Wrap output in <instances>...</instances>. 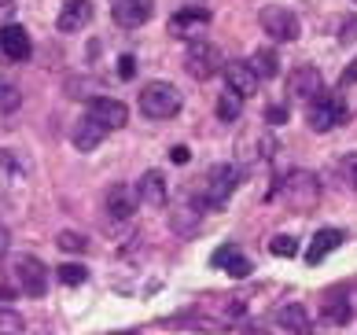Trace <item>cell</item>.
I'll use <instances>...</instances> for the list:
<instances>
[{"label": "cell", "mask_w": 357, "mask_h": 335, "mask_svg": "<svg viewBox=\"0 0 357 335\" xmlns=\"http://www.w3.org/2000/svg\"><path fill=\"white\" fill-rule=\"evenodd\" d=\"M284 199L291 203V210H298V214L317 210L321 207V181H317V173L291 170L287 181H284Z\"/></svg>", "instance_id": "6da1fadb"}, {"label": "cell", "mask_w": 357, "mask_h": 335, "mask_svg": "<svg viewBox=\"0 0 357 335\" xmlns=\"http://www.w3.org/2000/svg\"><path fill=\"white\" fill-rule=\"evenodd\" d=\"M140 111L144 118H155V122H166L181 111V92L166 82H151L148 89H140Z\"/></svg>", "instance_id": "7a4b0ae2"}, {"label": "cell", "mask_w": 357, "mask_h": 335, "mask_svg": "<svg viewBox=\"0 0 357 335\" xmlns=\"http://www.w3.org/2000/svg\"><path fill=\"white\" fill-rule=\"evenodd\" d=\"M306 122L313 133H328L347 122V103H342L339 96H332V92H317V96L310 100V111H306Z\"/></svg>", "instance_id": "3957f363"}, {"label": "cell", "mask_w": 357, "mask_h": 335, "mask_svg": "<svg viewBox=\"0 0 357 335\" xmlns=\"http://www.w3.org/2000/svg\"><path fill=\"white\" fill-rule=\"evenodd\" d=\"M258 22H261V30H266L273 41H298V34H302V22L298 15L291 8H280V4H269V8H261L258 11Z\"/></svg>", "instance_id": "277c9868"}, {"label": "cell", "mask_w": 357, "mask_h": 335, "mask_svg": "<svg viewBox=\"0 0 357 335\" xmlns=\"http://www.w3.org/2000/svg\"><path fill=\"white\" fill-rule=\"evenodd\" d=\"M15 280H19V288L22 295H30V299H41V295L48 291V269H45V262L41 258H33V254H22V258H15Z\"/></svg>", "instance_id": "5b68a950"}, {"label": "cell", "mask_w": 357, "mask_h": 335, "mask_svg": "<svg viewBox=\"0 0 357 335\" xmlns=\"http://www.w3.org/2000/svg\"><path fill=\"white\" fill-rule=\"evenodd\" d=\"M184 70H188L195 82H206L221 70V52L206 41H192L188 45V56H184Z\"/></svg>", "instance_id": "8992f818"}, {"label": "cell", "mask_w": 357, "mask_h": 335, "mask_svg": "<svg viewBox=\"0 0 357 335\" xmlns=\"http://www.w3.org/2000/svg\"><path fill=\"white\" fill-rule=\"evenodd\" d=\"M236 184H240V170H236L232 163H221V166H214V170H210L203 199H206L210 207H221L225 199H229V195L236 192Z\"/></svg>", "instance_id": "52a82bcc"}, {"label": "cell", "mask_w": 357, "mask_h": 335, "mask_svg": "<svg viewBox=\"0 0 357 335\" xmlns=\"http://www.w3.org/2000/svg\"><path fill=\"white\" fill-rule=\"evenodd\" d=\"M210 26V11L206 8H184L169 19V34L184 37V41H203V30Z\"/></svg>", "instance_id": "ba28073f"}, {"label": "cell", "mask_w": 357, "mask_h": 335, "mask_svg": "<svg viewBox=\"0 0 357 335\" xmlns=\"http://www.w3.org/2000/svg\"><path fill=\"white\" fill-rule=\"evenodd\" d=\"M30 34L22 30V26L15 22H8V26H0V59H8V63H22V59H30Z\"/></svg>", "instance_id": "9c48e42d"}, {"label": "cell", "mask_w": 357, "mask_h": 335, "mask_svg": "<svg viewBox=\"0 0 357 335\" xmlns=\"http://www.w3.org/2000/svg\"><path fill=\"white\" fill-rule=\"evenodd\" d=\"M89 118H96V122L103 129H122L129 122V107L122 100H111V96H96V100H89Z\"/></svg>", "instance_id": "30bf717a"}, {"label": "cell", "mask_w": 357, "mask_h": 335, "mask_svg": "<svg viewBox=\"0 0 357 335\" xmlns=\"http://www.w3.org/2000/svg\"><path fill=\"white\" fill-rule=\"evenodd\" d=\"M317 92H324V77H321L317 66H298V70L287 77V96L291 100H306L310 103Z\"/></svg>", "instance_id": "8fae6325"}, {"label": "cell", "mask_w": 357, "mask_h": 335, "mask_svg": "<svg viewBox=\"0 0 357 335\" xmlns=\"http://www.w3.org/2000/svg\"><path fill=\"white\" fill-rule=\"evenodd\" d=\"M225 85H229V92H236L240 100H247L258 92V74L250 70V63L232 59V63H225Z\"/></svg>", "instance_id": "7c38bea8"}, {"label": "cell", "mask_w": 357, "mask_h": 335, "mask_svg": "<svg viewBox=\"0 0 357 335\" xmlns=\"http://www.w3.org/2000/svg\"><path fill=\"white\" fill-rule=\"evenodd\" d=\"M111 19L122 30H137L151 19V0H114L111 4Z\"/></svg>", "instance_id": "4fadbf2b"}, {"label": "cell", "mask_w": 357, "mask_h": 335, "mask_svg": "<svg viewBox=\"0 0 357 335\" xmlns=\"http://www.w3.org/2000/svg\"><path fill=\"white\" fill-rule=\"evenodd\" d=\"M137 199H140V207H166V177L158 170H148L144 177L137 181Z\"/></svg>", "instance_id": "5bb4252c"}, {"label": "cell", "mask_w": 357, "mask_h": 335, "mask_svg": "<svg viewBox=\"0 0 357 335\" xmlns=\"http://www.w3.org/2000/svg\"><path fill=\"white\" fill-rule=\"evenodd\" d=\"M89 19H92V4H89V0H67V4L59 8L56 26L63 34H77L82 26H89Z\"/></svg>", "instance_id": "9a60e30c"}, {"label": "cell", "mask_w": 357, "mask_h": 335, "mask_svg": "<svg viewBox=\"0 0 357 335\" xmlns=\"http://www.w3.org/2000/svg\"><path fill=\"white\" fill-rule=\"evenodd\" d=\"M342 239H347V232H342V229H321V232H313L310 251H306V262L310 265H321V258H328L335 247H342Z\"/></svg>", "instance_id": "2e32d148"}, {"label": "cell", "mask_w": 357, "mask_h": 335, "mask_svg": "<svg viewBox=\"0 0 357 335\" xmlns=\"http://www.w3.org/2000/svg\"><path fill=\"white\" fill-rule=\"evenodd\" d=\"M276 325H280L287 335H310V313H306V306H298V302H287L276 310Z\"/></svg>", "instance_id": "e0dca14e"}, {"label": "cell", "mask_w": 357, "mask_h": 335, "mask_svg": "<svg viewBox=\"0 0 357 335\" xmlns=\"http://www.w3.org/2000/svg\"><path fill=\"white\" fill-rule=\"evenodd\" d=\"M140 207L137 199V188H129V184H114V188L107 192V214L111 218H133V210Z\"/></svg>", "instance_id": "ac0fdd59"}, {"label": "cell", "mask_w": 357, "mask_h": 335, "mask_svg": "<svg viewBox=\"0 0 357 335\" xmlns=\"http://www.w3.org/2000/svg\"><path fill=\"white\" fill-rule=\"evenodd\" d=\"M103 137H107V129H103L96 118H89V114L74 126V147H77V151H92V147H100Z\"/></svg>", "instance_id": "d6986e66"}, {"label": "cell", "mask_w": 357, "mask_h": 335, "mask_svg": "<svg viewBox=\"0 0 357 335\" xmlns=\"http://www.w3.org/2000/svg\"><path fill=\"white\" fill-rule=\"evenodd\" d=\"M321 320H324V325H347V320H350L347 295H328L324 306H321Z\"/></svg>", "instance_id": "ffe728a7"}, {"label": "cell", "mask_w": 357, "mask_h": 335, "mask_svg": "<svg viewBox=\"0 0 357 335\" xmlns=\"http://www.w3.org/2000/svg\"><path fill=\"white\" fill-rule=\"evenodd\" d=\"M250 70L258 74V82H261V77L269 82V77L280 74V56H276L273 48H258L255 56H250Z\"/></svg>", "instance_id": "44dd1931"}, {"label": "cell", "mask_w": 357, "mask_h": 335, "mask_svg": "<svg viewBox=\"0 0 357 335\" xmlns=\"http://www.w3.org/2000/svg\"><path fill=\"white\" fill-rule=\"evenodd\" d=\"M214 265H221L229 276H250V262L243 258V254H236L232 247H221L214 254Z\"/></svg>", "instance_id": "7402d4cb"}, {"label": "cell", "mask_w": 357, "mask_h": 335, "mask_svg": "<svg viewBox=\"0 0 357 335\" xmlns=\"http://www.w3.org/2000/svg\"><path fill=\"white\" fill-rule=\"evenodd\" d=\"M0 335H26V320H22L19 310L0 306Z\"/></svg>", "instance_id": "603a6c76"}, {"label": "cell", "mask_w": 357, "mask_h": 335, "mask_svg": "<svg viewBox=\"0 0 357 335\" xmlns=\"http://www.w3.org/2000/svg\"><path fill=\"white\" fill-rule=\"evenodd\" d=\"M218 118L221 122H236V118H240V96H236V92H225L218 100Z\"/></svg>", "instance_id": "cb8c5ba5"}, {"label": "cell", "mask_w": 357, "mask_h": 335, "mask_svg": "<svg viewBox=\"0 0 357 335\" xmlns=\"http://www.w3.org/2000/svg\"><path fill=\"white\" fill-rule=\"evenodd\" d=\"M22 103V92L11 85V82H0V114H8V111H15V107Z\"/></svg>", "instance_id": "d4e9b609"}, {"label": "cell", "mask_w": 357, "mask_h": 335, "mask_svg": "<svg viewBox=\"0 0 357 335\" xmlns=\"http://www.w3.org/2000/svg\"><path fill=\"white\" fill-rule=\"evenodd\" d=\"M85 280H89V269H85V265H59V284L77 288V284H85Z\"/></svg>", "instance_id": "484cf974"}, {"label": "cell", "mask_w": 357, "mask_h": 335, "mask_svg": "<svg viewBox=\"0 0 357 335\" xmlns=\"http://www.w3.org/2000/svg\"><path fill=\"white\" fill-rule=\"evenodd\" d=\"M339 177L347 181V188H357V151L339 158Z\"/></svg>", "instance_id": "4316f807"}, {"label": "cell", "mask_w": 357, "mask_h": 335, "mask_svg": "<svg viewBox=\"0 0 357 335\" xmlns=\"http://www.w3.org/2000/svg\"><path fill=\"white\" fill-rule=\"evenodd\" d=\"M269 251H273V254H280V258H295L298 244H295V236H276L273 244H269Z\"/></svg>", "instance_id": "83f0119b"}, {"label": "cell", "mask_w": 357, "mask_h": 335, "mask_svg": "<svg viewBox=\"0 0 357 335\" xmlns=\"http://www.w3.org/2000/svg\"><path fill=\"white\" fill-rule=\"evenodd\" d=\"M59 247L63 251H85L89 247V236H82V232H59Z\"/></svg>", "instance_id": "f1b7e54d"}, {"label": "cell", "mask_w": 357, "mask_h": 335, "mask_svg": "<svg viewBox=\"0 0 357 335\" xmlns=\"http://www.w3.org/2000/svg\"><path fill=\"white\" fill-rule=\"evenodd\" d=\"M174 229H177V232H195V214L177 210V214H174Z\"/></svg>", "instance_id": "f546056e"}, {"label": "cell", "mask_w": 357, "mask_h": 335, "mask_svg": "<svg viewBox=\"0 0 357 335\" xmlns=\"http://www.w3.org/2000/svg\"><path fill=\"white\" fill-rule=\"evenodd\" d=\"M266 122H269V126H284V122H287V111H284V107H269V111H266Z\"/></svg>", "instance_id": "4dcf8cb0"}, {"label": "cell", "mask_w": 357, "mask_h": 335, "mask_svg": "<svg viewBox=\"0 0 357 335\" xmlns=\"http://www.w3.org/2000/svg\"><path fill=\"white\" fill-rule=\"evenodd\" d=\"M339 85L347 89V85H357V56H354V63L347 66V70H342V77H339Z\"/></svg>", "instance_id": "1f68e13d"}, {"label": "cell", "mask_w": 357, "mask_h": 335, "mask_svg": "<svg viewBox=\"0 0 357 335\" xmlns=\"http://www.w3.org/2000/svg\"><path fill=\"white\" fill-rule=\"evenodd\" d=\"M188 158H192V155H188V147H184V144L169 147V163H181V166H184V163H188Z\"/></svg>", "instance_id": "d6a6232c"}, {"label": "cell", "mask_w": 357, "mask_h": 335, "mask_svg": "<svg viewBox=\"0 0 357 335\" xmlns=\"http://www.w3.org/2000/svg\"><path fill=\"white\" fill-rule=\"evenodd\" d=\"M118 74H122V77H133V74H137L133 56H122V63H118Z\"/></svg>", "instance_id": "836d02e7"}, {"label": "cell", "mask_w": 357, "mask_h": 335, "mask_svg": "<svg viewBox=\"0 0 357 335\" xmlns=\"http://www.w3.org/2000/svg\"><path fill=\"white\" fill-rule=\"evenodd\" d=\"M8 247H11V236H8V229H4V225H0V258L8 254Z\"/></svg>", "instance_id": "e575fe53"}, {"label": "cell", "mask_w": 357, "mask_h": 335, "mask_svg": "<svg viewBox=\"0 0 357 335\" xmlns=\"http://www.w3.org/2000/svg\"><path fill=\"white\" fill-rule=\"evenodd\" d=\"M354 37H357V19H350L347 30H342V41H354Z\"/></svg>", "instance_id": "d590c367"}, {"label": "cell", "mask_w": 357, "mask_h": 335, "mask_svg": "<svg viewBox=\"0 0 357 335\" xmlns=\"http://www.w3.org/2000/svg\"><path fill=\"white\" fill-rule=\"evenodd\" d=\"M15 295H11V288H0V302H11Z\"/></svg>", "instance_id": "8d00e7d4"}, {"label": "cell", "mask_w": 357, "mask_h": 335, "mask_svg": "<svg viewBox=\"0 0 357 335\" xmlns=\"http://www.w3.org/2000/svg\"><path fill=\"white\" fill-rule=\"evenodd\" d=\"M0 15H11V0H0Z\"/></svg>", "instance_id": "74e56055"}, {"label": "cell", "mask_w": 357, "mask_h": 335, "mask_svg": "<svg viewBox=\"0 0 357 335\" xmlns=\"http://www.w3.org/2000/svg\"><path fill=\"white\" fill-rule=\"evenodd\" d=\"M247 335H269V332H258V328H247Z\"/></svg>", "instance_id": "f35d334b"}, {"label": "cell", "mask_w": 357, "mask_h": 335, "mask_svg": "<svg viewBox=\"0 0 357 335\" xmlns=\"http://www.w3.org/2000/svg\"><path fill=\"white\" fill-rule=\"evenodd\" d=\"M111 335H140V332H111Z\"/></svg>", "instance_id": "ab89813d"}]
</instances>
